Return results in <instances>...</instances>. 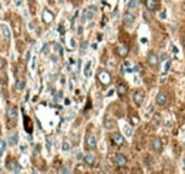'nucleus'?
Instances as JSON below:
<instances>
[{
	"mask_svg": "<svg viewBox=\"0 0 185 174\" xmlns=\"http://www.w3.org/2000/svg\"><path fill=\"white\" fill-rule=\"evenodd\" d=\"M96 13H97V7L96 6H90V7H87L84 10V13H83V17H81V21L84 23L87 20H91V19L96 16Z\"/></svg>",
	"mask_w": 185,
	"mask_h": 174,
	"instance_id": "nucleus-1",
	"label": "nucleus"
},
{
	"mask_svg": "<svg viewBox=\"0 0 185 174\" xmlns=\"http://www.w3.org/2000/svg\"><path fill=\"white\" fill-rule=\"evenodd\" d=\"M96 146H97V139H96V136H94V134H87V136H85V147H87L88 150H94Z\"/></svg>",
	"mask_w": 185,
	"mask_h": 174,
	"instance_id": "nucleus-2",
	"label": "nucleus"
},
{
	"mask_svg": "<svg viewBox=\"0 0 185 174\" xmlns=\"http://www.w3.org/2000/svg\"><path fill=\"white\" fill-rule=\"evenodd\" d=\"M98 81H100L101 84H104V86H107V84H110L111 83V76H110V73L108 71H100L98 73Z\"/></svg>",
	"mask_w": 185,
	"mask_h": 174,
	"instance_id": "nucleus-3",
	"label": "nucleus"
},
{
	"mask_svg": "<svg viewBox=\"0 0 185 174\" xmlns=\"http://www.w3.org/2000/svg\"><path fill=\"white\" fill-rule=\"evenodd\" d=\"M155 103L158 106H165L168 103V94L165 91H160L155 97Z\"/></svg>",
	"mask_w": 185,
	"mask_h": 174,
	"instance_id": "nucleus-4",
	"label": "nucleus"
},
{
	"mask_svg": "<svg viewBox=\"0 0 185 174\" xmlns=\"http://www.w3.org/2000/svg\"><path fill=\"white\" fill-rule=\"evenodd\" d=\"M6 166H7V168L12 171V173H19L20 171V164L17 163L16 160H7V163H6Z\"/></svg>",
	"mask_w": 185,
	"mask_h": 174,
	"instance_id": "nucleus-5",
	"label": "nucleus"
},
{
	"mask_svg": "<svg viewBox=\"0 0 185 174\" xmlns=\"http://www.w3.org/2000/svg\"><path fill=\"white\" fill-rule=\"evenodd\" d=\"M113 161L120 166V167H124V166H127V157L124 156V154H116V156L113 157Z\"/></svg>",
	"mask_w": 185,
	"mask_h": 174,
	"instance_id": "nucleus-6",
	"label": "nucleus"
},
{
	"mask_svg": "<svg viewBox=\"0 0 185 174\" xmlns=\"http://www.w3.org/2000/svg\"><path fill=\"white\" fill-rule=\"evenodd\" d=\"M134 20H135V16L133 13H130V12H127L125 14H124V17H122V21H124V24L128 27V26H133L134 24Z\"/></svg>",
	"mask_w": 185,
	"mask_h": 174,
	"instance_id": "nucleus-7",
	"label": "nucleus"
},
{
	"mask_svg": "<svg viewBox=\"0 0 185 174\" xmlns=\"http://www.w3.org/2000/svg\"><path fill=\"white\" fill-rule=\"evenodd\" d=\"M144 3H145V7H147L148 12H155L158 9V1L157 0H144Z\"/></svg>",
	"mask_w": 185,
	"mask_h": 174,
	"instance_id": "nucleus-8",
	"label": "nucleus"
},
{
	"mask_svg": "<svg viewBox=\"0 0 185 174\" xmlns=\"http://www.w3.org/2000/svg\"><path fill=\"white\" fill-rule=\"evenodd\" d=\"M147 60H148V64L152 66V67H157V66H158V63H160V57H158L155 53H150Z\"/></svg>",
	"mask_w": 185,
	"mask_h": 174,
	"instance_id": "nucleus-9",
	"label": "nucleus"
},
{
	"mask_svg": "<svg viewBox=\"0 0 185 174\" xmlns=\"http://www.w3.org/2000/svg\"><path fill=\"white\" fill-rule=\"evenodd\" d=\"M144 100H145V94L142 93V91H135L134 93V102L137 106H141L144 103Z\"/></svg>",
	"mask_w": 185,
	"mask_h": 174,
	"instance_id": "nucleus-10",
	"label": "nucleus"
},
{
	"mask_svg": "<svg viewBox=\"0 0 185 174\" xmlns=\"http://www.w3.org/2000/svg\"><path fill=\"white\" fill-rule=\"evenodd\" d=\"M7 117H9V120H16L17 119V108L16 106H9V108H7Z\"/></svg>",
	"mask_w": 185,
	"mask_h": 174,
	"instance_id": "nucleus-11",
	"label": "nucleus"
},
{
	"mask_svg": "<svg viewBox=\"0 0 185 174\" xmlns=\"http://www.w3.org/2000/svg\"><path fill=\"white\" fill-rule=\"evenodd\" d=\"M111 140H113V143H114L116 146H122V144H124V137H122L120 133L111 134Z\"/></svg>",
	"mask_w": 185,
	"mask_h": 174,
	"instance_id": "nucleus-12",
	"label": "nucleus"
},
{
	"mask_svg": "<svg viewBox=\"0 0 185 174\" xmlns=\"http://www.w3.org/2000/svg\"><path fill=\"white\" fill-rule=\"evenodd\" d=\"M43 20H44V23H51L53 20H54V14L51 13L50 10H47V9H44L43 10Z\"/></svg>",
	"mask_w": 185,
	"mask_h": 174,
	"instance_id": "nucleus-13",
	"label": "nucleus"
},
{
	"mask_svg": "<svg viewBox=\"0 0 185 174\" xmlns=\"http://www.w3.org/2000/svg\"><path fill=\"white\" fill-rule=\"evenodd\" d=\"M0 30H1V35L4 37L6 41H10V32H9V27L6 24H0Z\"/></svg>",
	"mask_w": 185,
	"mask_h": 174,
	"instance_id": "nucleus-14",
	"label": "nucleus"
},
{
	"mask_svg": "<svg viewBox=\"0 0 185 174\" xmlns=\"http://www.w3.org/2000/svg\"><path fill=\"white\" fill-rule=\"evenodd\" d=\"M83 160H84L85 164H88V166H94V163H96V156L91 154V153H88V154H85V156L83 157Z\"/></svg>",
	"mask_w": 185,
	"mask_h": 174,
	"instance_id": "nucleus-15",
	"label": "nucleus"
},
{
	"mask_svg": "<svg viewBox=\"0 0 185 174\" xmlns=\"http://www.w3.org/2000/svg\"><path fill=\"white\" fill-rule=\"evenodd\" d=\"M152 148L155 150V151H161L162 150V141H161V139H154L152 140Z\"/></svg>",
	"mask_w": 185,
	"mask_h": 174,
	"instance_id": "nucleus-16",
	"label": "nucleus"
},
{
	"mask_svg": "<svg viewBox=\"0 0 185 174\" xmlns=\"http://www.w3.org/2000/svg\"><path fill=\"white\" fill-rule=\"evenodd\" d=\"M23 119H24V128H26V131L29 134H32V120L26 114H23Z\"/></svg>",
	"mask_w": 185,
	"mask_h": 174,
	"instance_id": "nucleus-17",
	"label": "nucleus"
},
{
	"mask_svg": "<svg viewBox=\"0 0 185 174\" xmlns=\"http://www.w3.org/2000/svg\"><path fill=\"white\" fill-rule=\"evenodd\" d=\"M117 91L120 96H125V93H127V86H125L124 83H120L117 86Z\"/></svg>",
	"mask_w": 185,
	"mask_h": 174,
	"instance_id": "nucleus-18",
	"label": "nucleus"
},
{
	"mask_svg": "<svg viewBox=\"0 0 185 174\" xmlns=\"http://www.w3.org/2000/svg\"><path fill=\"white\" fill-rule=\"evenodd\" d=\"M117 52H118V56H121V57H125V56H127V53H128V49H127L125 46H120Z\"/></svg>",
	"mask_w": 185,
	"mask_h": 174,
	"instance_id": "nucleus-19",
	"label": "nucleus"
},
{
	"mask_svg": "<svg viewBox=\"0 0 185 174\" xmlns=\"http://www.w3.org/2000/svg\"><path fill=\"white\" fill-rule=\"evenodd\" d=\"M17 141H19V136L17 134H12L10 139H9V144L10 146H14V144H17Z\"/></svg>",
	"mask_w": 185,
	"mask_h": 174,
	"instance_id": "nucleus-20",
	"label": "nucleus"
},
{
	"mask_svg": "<svg viewBox=\"0 0 185 174\" xmlns=\"http://www.w3.org/2000/svg\"><path fill=\"white\" fill-rule=\"evenodd\" d=\"M24 86H26V81H24V80H17L16 81V88L17 90H23Z\"/></svg>",
	"mask_w": 185,
	"mask_h": 174,
	"instance_id": "nucleus-21",
	"label": "nucleus"
},
{
	"mask_svg": "<svg viewBox=\"0 0 185 174\" xmlns=\"http://www.w3.org/2000/svg\"><path fill=\"white\" fill-rule=\"evenodd\" d=\"M54 50L57 52V54H58V56H63V47H61L58 43H54Z\"/></svg>",
	"mask_w": 185,
	"mask_h": 174,
	"instance_id": "nucleus-22",
	"label": "nucleus"
},
{
	"mask_svg": "<svg viewBox=\"0 0 185 174\" xmlns=\"http://www.w3.org/2000/svg\"><path fill=\"white\" fill-rule=\"evenodd\" d=\"M90 70H91V63L88 61V63L85 64V69H84V76H85V77H88V76H90Z\"/></svg>",
	"mask_w": 185,
	"mask_h": 174,
	"instance_id": "nucleus-23",
	"label": "nucleus"
},
{
	"mask_svg": "<svg viewBox=\"0 0 185 174\" xmlns=\"http://www.w3.org/2000/svg\"><path fill=\"white\" fill-rule=\"evenodd\" d=\"M114 126H116L114 122H113V120H108V119H107L105 123H104V127H105V128H111V127H114Z\"/></svg>",
	"mask_w": 185,
	"mask_h": 174,
	"instance_id": "nucleus-24",
	"label": "nucleus"
},
{
	"mask_svg": "<svg viewBox=\"0 0 185 174\" xmlns=\"http://www.w3.org/2000/svg\"><path fill=\"white\" fill-rule=\"evenodd\" d=\"M137 6H138L137 0H131V1H128V4H127V7H128V9H135Z\"/></svg>",
	"mask_w": 185,
	"mask_h": 174,
	"instance_id": "nucleus-25",
	"label": "nucleus"
},
{
	"mask_svg": "<svg viewBox=\"0 0 185 174\" xmlns=\"http://www.w3.org/2000/svg\"><path fill=\"white\" fill-rule=\"evenodd\" d=\"M6 150V141H3V140H0V156L3 154V151Z\"/></svg>",
	"mask_w": 185,
	"mask_h": 174,
	"instance_id": "nucleus-26",
	"label": "nucleus"
},
{
	"mask_svg": "<svg viewBox=\"0 0 185 174\" xmlns=\"http://www.w3.org/2000/svg\"><path fill=\"white\" fill-rule=\"evenodd\" d=\"M49 49H50V46H49V43H46V44L43 46V49H41V53H43V54H47V53H49Z\"/></svg>",
	"mask_w": 185,
	"mask_h": 174,
	"instance_id": "nucleus-27",
	"label": "nucleus"
},
{
	"mask_svg": "<svg viewBox=\"0 0 185 174\" xmlns=\"http://www.w3.org/2000/svg\"><path fill=\"white\" fill-rule=\"evenodd\" d=\"M63 150H64V151H68V150H70V143H68V141H64V143H63Z\"/></svg>",
	"mask_w": 185,
	"mask_h": 174,
	"instance_id": "nucleus-28",
	"label": "nucleus"
},
{
	"mask_svg": "<svg viewBox=\"0 0 185 174\" xmlns=\"http://www.w3.org/2000/svg\"><path fill=\"white\" fill-rule=\"evenodd\" d=\"M160 122H161V117H160L158 114H157V116H154V124H155V126H158Z\"/></svg>",
	"mask_w": 185,
	"mask_h": 174,
	"instance_id": "nucleus-29",
	"label": "nucleus"
},
{
	"mask_svg": "<svg viewBox=\"0 0 185 174\" xmlns=\"http://www.w3.org/2000/svg\"><path fill=\"white\" fill-rule=\"evenodd\" d=\"M87 47H88V41H83V44H81V53H83V54H84Z\"/></svg>",
	"mask_w": 185,
	"mask_h": 174,
	"instance_id": "nucleus-30",
	"label": "nucleus"
},
{
	"mask_svg": "<svg viewBox=\"0 0 185 174\" xmlns=\"http://www.w3.org/2000/svg\"><path fill=\"white\" fill-rule=\"evenodd\" d=\"M169 69H171V60L165 61V67H164V71H168Z\"/></svg>",
	"mask_w": 185,
	"mask_h": 174,
	"instance_id": "nucleus-31",
	"label": "nucleus"
},
{
	"mask_svg": "<svg viewBox=\"0 0 185 174\" xmlns=\"http://www.w3.org/2000/svg\"><path fill=\"white\" fill-rule=\"evenodd\" d=\"M4 66H6V60H4L3 57H0V70L3 69Z\"/></svg>",
	"mask_w": 185,
	"mask_h": 174,
	"instance_id": "nucleus-32",
	"label": "nucleus"
},
{
	"mask_svg": "<svg viewBox=\"0 0 185 174\" xmlns=\"http://www.w3.org/2000/svg\"><path fill=\"white\" fill-rule=\"evenodd\" d=\"M125 134H127V136H128V137H130V136H131V134H133V130H131V128H130V127H125Z\"/></svg>",
	"mask_w": 185,
	"mask_h": 174,
	"instance_id": "nucleus-33",
	"label": "nucleus"
},
{
	"mask_svg": "<svg viewBox=\"0 0 185 174\" xmlns=\"http://www.w3.org/2000/svg\"><path fill=\"white\" fill-rule=\"evenodd\" d=\"M14 29H16V33H20V24H19V21H14Z\"/></svg>",
	"mask_w": 185,
	"mask_h": 174,
	"instance_id": "nucleus-34",
	"label": "nucleus"
},
{
	"mask_svg": "<svg viewBox=\"0 0 185 174\" xmlns=\"http://www.w3.org/2000/svg\"><path fill=\"white\" fill-rule=\"evenodd\" d=\"M167 59V53H162L161 56H160V60H165Z\"/></svg>",
	"mask_w": 185,
	"mask_h": 174,
	"instance_id": "nucleus-35",
	"label": "nucleus"
},
{
	"mask_svg": "<svg viewBox=\"0 0 185 174\" xmlns=\"http://www.w3.org/2000/svg\"><path fill=\"white\" fill-rule=\"evenodd\" d=\"M60 173H70V170H68L67 167H64V168H61V170H60Z\"/></svg>",
	"mask_w": 185,
	"mask_h": 174,
	"instance_id": "nucleus-36",
	"label": "nucleus"
},
{
	"mask_svg": "<svg viewBox=\"0 0 185 174\" xmlns=\"http://www.w3.org/2000/svg\"><path fill=\"white\" fill-rule=\"evenodd\" d=\"M61 97H63V91H58V94H57L56 99H61Z\"/></svg>",
	"mask_w": 185,
	"mask_h": 174,
	"instance_id": "nucleus-37",
	"label": "nucleus"
},
{
	"mask_svg": "<svg viewBox=\"0 0 185 174\" xmlns=\"http://www.w3.org/2000/svg\"><path fill=\"white\" fill-rule=\"evenodd\" d=\"M138 123V119L137 117H133V124H137Z\"/></svg>",
	"mask_w": 185,
	"mask_h": 174,
	"instance_id": "nucleus-38",
	"label": "nucleus"
},
{
	"mask_svg": "<svg viewBox=\"0 0 185 174\" xmlns=\"http://www.w3.org/2000/svg\"><path fill=\"white\" fill-rule=\"evenodd\" d=\"M81 33H83V27L80 26V27H78V35H81Z\"/></svg>",
	"mask_w": 185,
	"mask_h": 174,
	"instance_id": "nucleus-39",
	"label": "nucleus"
},
{
	"mask_svg": "<svg viewBox=\"0 0 185 174\" xmlns=\"http://www.w3.org/2000/svg\"><path fill=\"white\" fill-rule=\"evenodd\" d=\"M184 166H185V157H184Z\"/></svg>",
	"mask_w": 185,
	"mask_h": 174,
	"instance_id": "nucleus-40",
	"label": "nucleus"
}]
</instances>
